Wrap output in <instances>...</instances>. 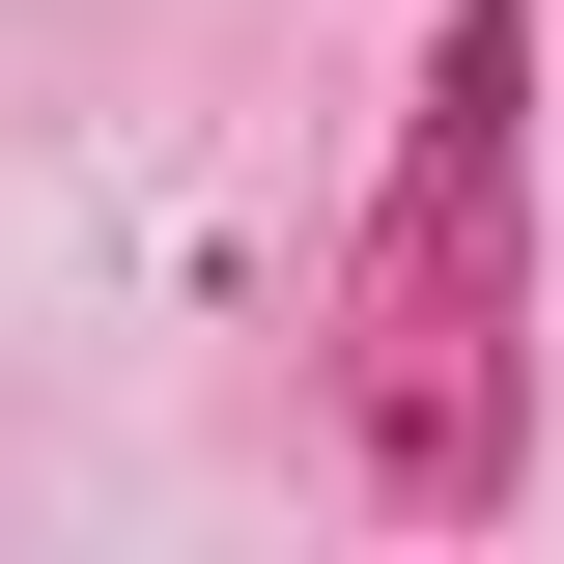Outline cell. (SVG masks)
Here are the masks:
<instances>
[{
    "instance_id": "cell-1",
    "label": "cell",
    "mask_w": 564,
    "mask_h": 564,
    "mask_svg": "<svg viewBox=\"0 0 564 564\" xmlns=\"http://www.w3.org/2000/svg\"><path fill=\"white\" fill-rule=\"evenodd\" d=\"M311 395H339V480L395 536H508V480H536V0H423Z\"/></svg>"
}]
</instances>
